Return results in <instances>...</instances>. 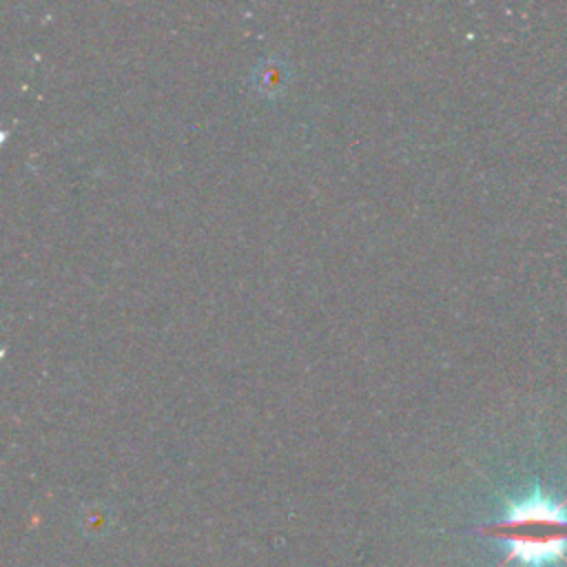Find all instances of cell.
Masks as SVG:
<instances>
[{"label":"cell","mask_w":567,"mask_h":567,"mask_svg":"<svg viewBox=\"0 0 567 567\" xmlns=\"http://www.w3.org/2000/svg\"><path fill=\"white\" fill-rule=\"evenodd\" d=\"M478 534L494 538L507 547L505 560L525 567H545L567 560V507L543 492L509 503L503 518L478 527Z\"/></svg>","instance_id":"obj_1"}]
</instances>
